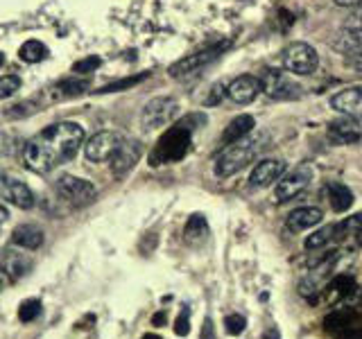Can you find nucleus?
<instances>
[{"label":"nucleus","mask_w":362,"mask_h":339,"mask_svg":"<svg viewBox=\"0 0 362 339\" xmlns=\"http://www.w3.org/2000/svg\"><path fill=\"white\" fill-rule=\"evenodd\" d=\"M82 143L84 129L77 122H54L25 143V147H23V163H25L30 172L48 174L50 170L73 161Z\"/></svg>","instance_id":"obj_1"},{"label":"nucleus","mask_w":362,"mask_h":339,"mask_svg":"<svg viewBox=\"0 0 362 339\" xmlns=\"http://www.w3.org/2000/svg\"><path fill=\"white\" fill-rule=\"evenodd\" d=\"M269 147H272V136L267 131H258V133L252 131L249 136H245V138L224 147L222 154L215 158L213 172L220 179L233 177L235 172L245 170L249 163H254L260 154L269 150Z\"/></svg>","instance_id":"obj_2"},{"label":"nucleus","mask_w":362,"mask_h":339,"mask_svg":"<svg viewBox=\"0 0 362 339\" xmlns=\"http://www.w3.org/2000/svg\"><path fill=\"white\" fill-rule=\"evenodd\" d=\"M206 122L204 113H192V116L179 120L175 127H170L158 143L154 145V150L150 154V165H163V163H177L181 161L188 150H190V141H192V131Z\"/></svg>","instance_id":"obj_3"},{"label":"nucleus","mask_w":362,"mask_h":339,"mask_svg":"<svg viewBox=\"0 0 362 339\" xmlns=\"http://www.w3.org/2000/svg\"><path fill=\"white\" fill-rule=\"evenodd\" d=\"M281 64L292 75H313L320 68V54L308 43H290L281 52Z\"/></svg>","instance_id":"obj_4"},{"label":"nucleus","mask_w":362,"mask_h":339,"mask_svg":"<svg viewBox=\"0 0 362 339\" xmlns=\"http://www.w3.org/2000/svg\"><path fill=\"white\" fill-rule=\"evenodd\" d=\"M179 113V102L175 97H154L141 111V124L145 131L161 129L170 124Z\"/></svg>","instance_id":"obj_5"},{"label":"nucleus","mask_w":362,"mask_h":339,"mask_svg":"<svg viewBox=\"0 0 362 339\" xmlns=\"http://www.w3.org/2000/svg\"><path fill=\"white\" fill-rule=\"evenodd\" d=\"M229 48V43H215V45H211V48H206V50H199V52H195V54H188V56H184V59H179V61H175L173 66H170V77H175V79H184V77H190V75H195L197 71H202L204 66H209V64H213L218 56Z\"/></svg>","instance_id":"obj_6"},{"label":"nucleus","mask_w":362,"mask_h":339,"mask_svg":"<svg viewBox=\"0 0 362 339\" xmlns=\"http://www.w3.org/2000/svg\"><path fill=\"white\" fill-rule=\"evenodd\" d=\"M260 88H263V93L272 100H292V97H299V90L301 86L294 82V79L283 73V71H276V68H265L263 73H260Z\"/></svg>","instance_id":"obj_7"},{"label":"nucleus","mask_w":362,"mask_h":339,"mask_svg":"<svg viewBox=\"0 0 362 339\" xmlns=\"http://www.w3.org/2000/svg\"><path fill=\"white\" fill-rule=\"evenodd\" d=\"M313 177H315L313 165H310V163H299L297 167L292 170V172L283 174V177L276 181L274 201L283 203V201H288V199H294L301 190H305V186L310 184Z\"/></svg>","instance_id":"obj_8"},{"label":"nucleus","mask_w":362,"mask_h":339,"mask_svg":"<svg viewBox=\"0 0 362 339\" xmlns=\"http://www.w3.org/2000/svg\"><path fill=\"white\" fill-rule=\"evenodd\" d=\"M57 195H59L66 203L71 206H86L95 199V186L86 179H79L73 174H64L54 184Z\"/></svg>","instance_id":"obj_9"},{"label":"nucleus","mask_w":362,"mask_h":339,"mask_svg":"<svg viewBox=\"0 0 362 339\" xmlns=\"http://www.w3.org/2000/svg\"><path fill=\"white\" fill-rule=\"evenodd\" d=\"M122 141L124 138L116 131H100L84 145V154H86L88 161H93V163L111 161V156L118 152Z\"/></svg>","instance_id":"obj_10"},{"label":"nucleus","mask_w":362,"mask_h":339,"mask_svg":"<svg viewBox=\"0 0 362 339\" xmlns=\"http://www.w3.org/2000/svg\"><path fill=\"white\" fill-rule=\"evenodd\" d=\"M362 138V118L344 116L328 124V141L333 145H354Z\"/></svg>","instance_id":"obj_11"},{"label":"nucleus","mask_w":362,"mask_h":339,"mask_svg":"<svg viewBox=\"0 0 362 339\" xmlns=\"http://www.w3.org/2000/svg\"><path fill=\"white\" fill-rule=\"evenodd\" d=\"M286 174V161L281 158H265V161H258L256 167L249 174V186L252 188H267L272 184Z\"/></svg>","instance_id":"obj_12"},{"label":"nucleus","mask_w":362,"mask_h":339,"mask_svg":"<svg viewBox=\"0 0 362 339\" xmlns=\"http://www.w3.org/2000/svg\"><path fill=\"white\" fill-rule=\"evenodd\" d=\"M32 269V258L14 251V249H0V271L9 278V280H21L23 276H28Z\"/></svg>","instance_id":"obj_13"},{"label":"nucleus","mask_w":362,"mask_h":339,"mask_svg":"<svg viewBox=\"0 0 362 339\" xmlns=\"http://www.w3.org/2000/svg\"><path fill=\"white\" fill-rule=\"evenodd\" d=\"M0 195H3L7 201H11L18 208H32L34 206V192L23 184V181L0 174Z\"/></svg>","instance_id":"obj_14"},{"label":"nucleus","mask_w":362,"mask_h":339,"mask_svg":"<svg viewBox=\"0 0 362 339\" xmlns=\"http://www.w3.org/2000/svg\"><path fill=\"white\" fill-rule=\"evenodd\" d=\"M141 154H143V145L139 141H122L118 152L111 156V172L116 177L127 174L129 170L139 163Z\"/></svg>","instance_id":"obj_15"},{"label":"nucleus","mask_w":362,"mask_h":339,"mask_svg":"<svg viewBox=\"0 0 362 339\" xmlns=\"http://www.w3.org/2000/svg\"><path fill=\"white\" fill-rule=\"evenodd\" d=\"M260 90H263V88H260V79L258 77L240 75L229 84V88H226V95H229L231 102H235V105H252V102L258 97Z\"/></svg>","instance_id":"obj_16"},{"label":"nucleus","mask_w":362,"mask_h":339,"mask_svg":"<svg viewBox=\"0 0 362 339\" xmlns=\"http://www.w3.org/2000/svg\"><path fill=\"white\" fill-rule=\"evenodd\" d=\"M331 109L344 113V116L362 118V86H351L331 97Z\"/></svg>","instance_id":"obj_17"},{"label":"nucleus","mask_w":362,"mask_h":339,"mask_svg":"<svg viewBox=\"0 0 362 339\" xmlns=\"http://www.w3.org/2000/svg\"><path fill=\"white\" fill-rule=\"evenodd\" d=\"M322 210L315 208V206H303V208H297L288 215L286 220V229L290 233H301V231H308L313 226H317L322 222Z\"/></svg>","instance_id":"obj_18"},{"label":"nucleus","mask_w":362,"mask_h":339,"mask_svg":"<svg viewBox=\"0 0 362 339\" xmlns=\"http://www.w3.org/2000/svg\"><path fill=\"white\" fill-rule=\"evenodd\" d=\"M254 127H256V120H254V116H249V113H243V116L233 118L220 136V147L233 145L235 141L245 138V136L254 131Z\"/></svg>","instance_id":"obj_19"},{"label":"nucleus","mask_w":362,"mask_h":339,"mask_svg":"<svg viewBox=\"0 0 362 339\" xmlns=\"http://www.w3.org/2000/svg\"><path fill=\"white\" fill-rule=\"evenodd\" d=\"M324 192H326V199L335 213H344L354 206V192H351L344 184H339V181H328Z\"/></svg>","instance_id":"obj_20"},{"label":"nucleus","mask_w":362,"mask_h":339,"mask_svg":"<svg viewBox=\"0 0 362 339\" xmlns=\"http://www.w3.org/2000/svg\"><path fill=\"white\" fill-rule=\"evenodd\" d=\"M333 48L339 50V52H344V54L362 56V25L360 28H344L335 37Z\"/></svg>","instance_id":"obj_21"},{"label":"nucleus","mask_w":362,"mask_h":339,"mask_svg":"<svg viewBox=\"0 0 362 339\" xmlns=\"http://www.w3.org/2000/svg\"><path fill=\"white\" fill-rule=\"evenodd\" d=\"M11 242L16 246L34 251V249H39L43 244V231L37 229L34 224H21L14 229V233H11Z\"/></svg>","instance_id":"obj_22"},{"label":"nucleus","mask_w":362,"mask_h":339,"mask_svg":"<svg viewBox=\"0 0 362 339\" xmlns=\"http://www.w3.org/2000/svg\"><path fill=\"white\" fill-rule=\"evenodd\" d=\"M90 86L88 79H64L52 88V100H68L86 93V88Z\"/></svg>","instance_id":"obj_23"},{"label":"nucleus","mask_w":362,"mask_h":339,"mask_svg":"<svg viewBox=\"0 0 362 339\" xmlns=\"http://www.w3.org/2000/svg\"><path fill=\"white\" fill-rule=\"evenodd\" d=\"M18 56L25 64H39V61H43L45 56H48V48L41 43V41H37V39H32V41H25L18 48Z\"/></svg>","instance_id":"obj_24"},{"label":"nucleus","mask_w":362,"mask_h":339,"mask_svg":"<svg viewBox=\"0 0 362 339\" xmlns=\"http://www.w3.org/2000/svg\"><path fill=\"white\" fill-rule=\"evenodd\" d=\"M360 229H362V213H358V215H354V218H349L344 222L335 224V240L342 242V240H346V237H351V235H358Z\"/></svg>","instance_id":"obj_25"},{"label":"nucleus","mask_w":362,"mask_h":339,"mask_svg":"<svg viewBox=\"0 0 362 339\" xmlns=\"http://www.w3.org/2000/svg\"><path fill=\"white\" fill-rule=\"evenodd\" d=\"M206 233H209V226H206V220H204V215H192V218L186 222L184 235L188 240H204Z\"/></svg>","instance_id":"obj_26"},{"label":"nucleus","mask_w":362,"mask_h":339,"mask_svg":"<svg viewBox=\"0 0 362 339\" xmlns=\"http://www.w3.org/2000/svg\"><path fill=\"white\" fill-rule=\"evenodd\" d=\"M331 240H335V226H324V229L315 231L313 235L305 237V249H308V251H315V249H322Z\"/></svg>","instance_id":"obj_27"},{"label":"nucleus","mask_w":362,"mask_h":339,"mask_svg":"<svg viewBox=\"0 0 362 339\" xmlns=\"http://www.w3.org/2000/svg\"><path fill=\"white\" fill-rule=\"evenodd\" d=\"M39 314H41V301H39V299H28V301H23V303H21V308H18V319H21L23 323L34 321Z\"/></svg>","instance_id":"obj_28"},{"label":"nucleus","mask_w":362,"mask_h":339,"mask_svg":"<svg viewBox=\"0 0 362 339\" xmlns=\"http://www.w3.org/2000/svg\"><path fill=\"white\" fill-rule=\"evenodd\" d=\"M21 88V77L18 75H5L0 77V102L11 97Z\"/></svg>","instance_id":"obj_29"},{"label":"nucleus","mask_w":362,"mask_h":339,"mask_svg":"<svg viewBox=\"0 0 362 339\" xmlns=\"http://www.w3.org/2000/svg\"><path fill=\"white\" fill-rule=\"evenodd\" d=\"M245 328H247V319L243 314H229L224 319V331L229 333V335H243L245 333Z\"/></svg>","instance_id":"obj_30"},{"label":"nucleus","mask_w":362,"mask_h":339,"mask_svg":"<svg viewBox=\"0 0 362 339\" xmlns=\"http://www.w3.org/2000/svg\"><path fill=\"white\" fill-rule=\"evenodd\" d=\"M145 77H147V73H145V75H139V77H132V79H120V82H116V84L102 86L100 90H95V93H116V90H122V88H129V86H134V84H139L141 79H145Z\"/></svg>","instance_id":"obj_31"},{"label":"nucleus","mask_w":362,"mask_h":339,"mask_svg":"<svg viewBox=\"0 0 362 339\" xmlns=\"http://www.w3.org/2000/svg\"><path fill=\"white\" fill-rule=\"evenodd\" d=\"M224 95H226V86H224L222 82H220V84H213L211 93L206 95V100H204V105H206V107L220 105V102L224 100Z\"/></svg>","instance_id":"obj_32"},{"label":"nucleus","mask_w":362,"mask_h":339,"mask_svg":"<svg viewBox=\"0 0 362 339\" xmlns=\"http://www.w3.org/2000/svg\"><path fill=\"white\" fill-rule=\"evenodd\" d=\"M175 333L179 337H186L190 333V310L186 308L184 312L179 314V319L175 321Z\"/></svg>","instance_id":"obj_33"},{"label":"nucleus","mask_w":362,"mask_h":339,"mask_svg":"<svg viewBox=\"0 0 362 339\" xmlns=\"http://www.w3.org/2000/svg\"><path fill=\"white\" fill-rule=\"evenodd\" d=\"M100 66V59L98 56H88V59H82V61H77L73 66V73H90V71H95V68Z\"/></svg>","instance_id":"obj_34"},{"label":"nucleus","mask_w":362,"mask_h":339,"mask_svg":"<svg viewBox=\"0 0 362 339\" xmlns=\"http://www.w3.org/2000/svg\"><path fill=\"white\" fill-rule=\"evenodd\" d=\"M9 150H11V136L5 133V131H0V156H5Z\"/></svg>","instance_id":"obj_35"},{"label":"nucleus","mask_w":362,"mask_h":339,"mask_svg":"<svg viewBox=\"0 0 362 339\" xmlns=\"http://www.w3.org/2000/svg\"><path fill=\"white\" fill-rule=\"evenodd\" d=\"M360 3L362 0H335V5H339V7H356Z\"/></svg>","instance_id":"obj_36"},{"label":"nucleus","mask_w":362,"mask_h":339,"mask_svg":"<svg viewBox=\"0 0 362 339\" xmlns=\"http://www.w3.org/2000/svg\"><path fill=\"white\" fill-rule=\"evenodd\" d=\"M152 323H154V326L165 323V312H156V314H154V319H152Z\"/></svg>","instance_id":"obj_37"},{"label":"nucleus","mask_w":362,"mask_h":339,"mask_svg":"<svg viewBox=\"0 0 362 339\" xmlns=\"http://www.w3.org/2000/svg\"><path fill=\"white\" fill-rule=\"evenodd\" d=\"M349 64H351V66H354V68H356V71H360V73H362V56H356V59H351Z\"/></svg>","instance_id":"obj_38"},{"label":"nucleus","mask_w":362,"mask_h":339,"mask_svg":"<svg viewBox=\"0 0 362 339\" xmlns=\"http://www.w3.org/2000/svg\"><path fill=\"white\" fill-rule=\"evenodd\" d=\"M7 218H9V210L3 206V203H0V222H5Z\"/></svg>","instance_id":"obj_39"},{"label":"nucleus","mask_w":362,"mask_h":339,"mask_svg":"<svg viewBox=\"0 0 362 339\" xmlns=\"http://www.w3.org/2000/svg\"><path fill=\"white\" fill-rule=\"evenodd\" d=\"M265 339H281L279 333H276V328H272V331H267V333H265Z\"/></svg>","instance_id":"obj_40"},{"label":"nucleus","mask_w":362,"mask_h":339,"mask_svg":"<svg viewBox=\"0 0 362 339\" xmlns=\"http://www.w3.org/2000/svg\"><path fill=\"white\" fill-rule=\"evenodd\" d=\"M213 337V331H211V321H206V335L202 333V339H211Z\"/></svg>","instance_id":"obj_41"},{"label":"nucleus","mask_w":362,"mask_h":339,"mask_svg":"<svg viewBox=\"0 0 362 339\" xmlns=\"http://www.w3.org/2000/svg\"><path fill=\"white\" fill-rule=\"evenodd\" d=\"M143 339H161V337H158V335H145Z\"/></svg>","instance_id":"obj_42"},{"label":"nucleus","mask_w":362,"mask_h":339,"mask_svg":"<svg viewBox=\"0 0 362 339\" xmlns=\"http://www.w3.org/2000/svg\"><path fill=\"white\" fill-rule=\"evenodd\" d=\"M358 242H360V246H362V229H360V233H358Z\"/></svg>","instance_id":"obj_43"},{"label":"nucleus","mask_w":362,"mask_h":339,"mask_svg":"<svg viewBox=\"0 0 362 339\" xmlns=\"http://www.w3.org/2000/svg\"><path fill=\"white\" fill-rule=\"evenodd\" d=\"M5 64V56H3V52H0V66H3Z\"/></svg>","instance_id":"obj_44"}]
</instances>
